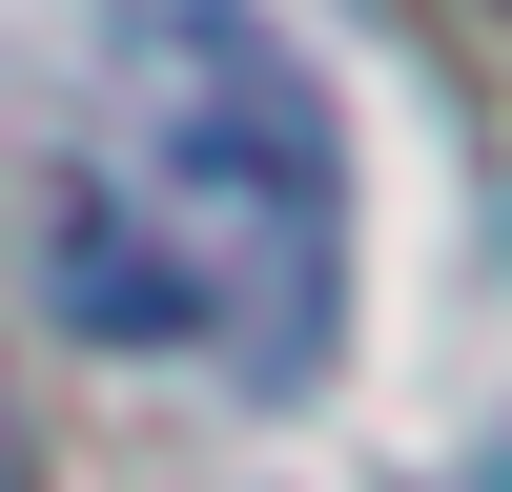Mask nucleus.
Here are the masks:
<instances>
[{
  "instance_id": "f03ea898",
  "label": "nucleus",
  "mask_w": 512,
  "mask_h": 492,
  "mask_svg": "<svg viewBox=\"0 0 512 492\" xmlns=\"http://www.w3.org/2000/svg\"><path fill=\"white\" fill-rule=\"evenodd\" d=\"M0 492H21V431H0Z\"/></svg>"
},
{
  "instance_id": "f257e3e1",
  "label": "nucleus",
  "mask_w": 512,
  "mask_h": 492,
  "mask_svg": "<svg viewBox=\"0 0 512 492\" xmlns=\"http://www.w3.org/2000/svg\"><path fill=\"white\" fill-rule=\"evenodd\" d=\"M62 308L226 390H308L349 328V144L246 0H123L103 123L62 164Z\"/></svg>"
}]
</instances>
